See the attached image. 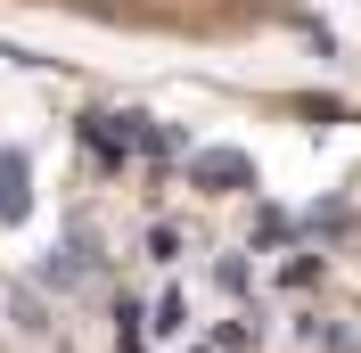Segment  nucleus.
Masks as SVG:
<instances>
[{"label": "nucleus", "mask_w": 361, "mask_h": 353, "mask_svg": "<svg viewBox=\"0 0 361 353\" xmlns=\"http://www.w3.org/2000/svg\"><path fill=\"white\" fill-rule=\"evenodd\" d=\"M189 173H197V181H214V189H247V181H255V164H247L238 148H205Z\"/></svg>", "instance_id": "nucleus-1"}, {"label": "nucleus", "mask_w": 361, "mask_h": 353, "mask_svg": "<svg viewBox=\"0 0 361 353\" xmlns=\"http://www.w3.org/2000/svg\"><path fill=\"white\" fill-rule=\"evenodd\" d=\"M189 353H197V345H189Z\"/></svg>", "instance_id": "nucleus-3"}, {"label": "nucleus", "mask_w": 361, "mask_h": 353, "mask_svg": "<svg viewBox=\"0 0 361 353\" xmlns=\"http://www.w3.org/2000/svg\"><path fill=\"white\" fill-rule=\"evenodd\" d=\"M157 329H164V337L189 329V304H180V296H164V304H157Z\"/></svg>", "instance_id": "nucleus-2"}]
</instances>
